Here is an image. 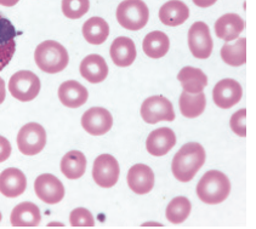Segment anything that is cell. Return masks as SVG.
Returning a JSON list of instances; mask_svg holds the SVG:
<instances>
[{"instance_id": "1", "label": "cell", "mask_w": 256, "mask_h": 229, "mask_svg": "<svg viewBox=\"0 0 256 229\" xmlns=\"http://www.w3.org/2000/svg\"><path fill=\"white\" fill-rule=\"evenodd\" d=\"M206 163V151L199 143L190 142L175 154L172 170L174 176L180 182H190Z\"/></svg>"}, {"instance_id": "2", "label": "cell", "mask_w": 256, "mask_h": 229, "mask_svg": "<svg viewBox=\"0 0 256 229\" xmlns=\"http://www.w3.org/2000/svg\"><path fill=\"white\" fill-rule=\"evenodd\" d=\"M231 192L228 177L218 170L208 171L197 185V195L203 203L220 204L227 199Z\"/></svg>"}, {"instance_id": "3", "label": "cell", "mask_w": 256, "mask_h": 229, "mask_svg": "<svg viewBox=\"0 0 256 229\" xmlns=\"http://www.w3.org/2000/svg\"><path fill=\"white\" fill-rule=\"evenodd\" d=\"M34 59L42 72L56 74L68 66L70 56L64 45L55 40H45L36 46Z\"/></svg>"}, {"instance_id": "4", "label": "cell", "mask_w": 256, "mask_h": 229, "mask_svg": "<svg viewBox=\"0 0 256 229\" xmlns=\"http://www.w3.org/2000/svg\"><path fill=\"white\" fill-rule=\"evenodd\" d=\"M148 18V7L142 0H124L116 7V21L125 29L140 30Z\"/></svg>"}, {"instance_id": "5", "label": "cell", "mask_w": 256, "mask_h": 229, "mask_svg": "<svg viewBox=\"0 0 256 229\" xmlns=\"http://www.w3.org/2000/svg\"><path fill=\"white\" fill-rule=\"evenodd\" d=\"M8 90L12 97L22 102L34 100L40 91V80L30 70H20L10 78Z\"/></svg>"}, {"instance_id": "6", "label": "cell", "mask_w": 256, "mask_h": 229, "mask_svg": "<svg viewBox=\"0 0 256 229\" xmlns=\"http://www.w3.org/2000/svg\"><path fill=\"white\" fill-rule=\"evenodd\" d=\"M46 144V131L36 123L26 124L17 135V147L22 154L32 157L44 149Z\"/></svg>"}, {"instance_id": "7", "label": "cell", "mask_w": 256, "mask_h": 229, "mask_svg": "<svg viewBox=\"0 0 256 229\" xmlns=\"http://www.w3.org/2000/svg\"><path fill=\"white\" fill-rule=\"evenodd\" d=\"M141 117L147 124H157L159 121H174V107L164 96H152L144 100L141 106Z\"/></svg>"}, {"instance_id": "8", "label": "cell", "mask_w": 256, "mask_h": 229, "mask_svg": "<svg viewBox=\"0 0 256 229\" xmlns=\"http://www.w3.org/2000/svg\"><path fill=\"white\" fill-rule=\"evenodd\" d=\"M119 164L114 157L110 154H102L94 161L92 177L96 185L102 188H110L116 185L119 180Z\"/></svg>"}, {"instance_id": "9", "label": "cell", "mask_w": 256, "mask_h": 229, "mask_svg": "<svg viewBox=\"0 0 256 229\" xmlns=\"http://www.w3.org/2000/svg\"><path fill=\"white\" fill-rule=\"evenodd\" d=\"M188 46L196 58H209L212 52V39L210 29L204 22H196L190 25L188 30Z\"/></svg>"}, {"instance_id": "10", "label": "cell", "mask_w": 256, "mask_h": 229, "mask_svg": "<svg viewBox=\"0 0 256 229\" xmlns=\"http://www.w3.org/2000/svg\"><path fill=\"white\" fill-rule=\"evenodd\" d=\"M34 191L36 197L45 204H58L64 197V187L58 177L44 174L36 177L34 182Z\"/></svg>"}, {"instance_id": "11", "label": "cell", "mask_w": 256, "mask_h": 229, "mask_svg": "<svg viewBox=\"0 0 256 229\" xmlns=\"http://www.w3.org/2000/svg\"><path fill=\"white\" fill-rule=\"evenodd\" d=\"M113 125V117L102 107H92L82 117V126L88 134L102 136L107 134Z\"/></svg>"}, {"instance_id": "12", "label": "cell", "mask_w": 256, "mask_h": 229, "mask_svg": "<svg viewBox=\"0 0 256 229\" xmlns=\"http://www.w3.org/2000/svg\"><path fill=\"white\" fill-rule=\"evenodd\" d=\"M243 90L240 84L233 79H224L215 85L212 90V100L222 109L232 108L242 100Z\"/></svg>"}, {"instance_id": "13", "label": "cell", "mask_w": 256, "mask_h": 229, "mask_svg": "<svg viewBox=\"0 0 256 229\" xmlns=\"http://www.w3.org/2000/svg\"><path fill=\"white\" fill-rule=\"evenodd\" d=\"M17 34L10 19L0 13V72L10 63L15 53Z\"/></svg>"}, {"instance_id": "14", "label": "cell", "mask_w": 256, "mask_h": 229, "mask_svg": "<svg viewBox=\"0 0 256 229\" xmlns=\"http://www.w3.org/2000/svg\"><path fill=\"white\" fill-rule=\"evenodd\" d=\"M176 144L175 132L169 127H160L150 134L146 141L147 152L154 157H163Z\"/></svg>"}, {"instance_id": "15", "label": "cell", "mask_w": 256, "mask_h": 229, "mask_svg": "<svg viewBox=\"0 0 256 229\" xmlns=\"http://www.w3.org/2000/svg\"><path fill=\"white\" fill-rule=\"evenodd\" d=\"M128 185L136 194H147L154 187V174L150 166L144 164L134 165L128 172Z\"/></svg>"}, {"instance_id": "16", "label": "cell", "mask_w": 256, "mask_h": 229, "mask_svg": "<svg viewBox=\"0 0 256 229\" xmlns=\"http://www.w3.org/2000/svg\"><path fill=\"white\" fill-rule=\"evenodd\" d=\"M27 178L21 170L10 168L0 174V193L6 198H17L24 193Z\"/></svg>"}, {"instance_id": "17", "label": "cell", "mask_w": 256, "mask_h": 229, "mask_svg": "<svg viewBox=\"0 0 256 229\" xmlns=\"http://www.w3.org/2000/svg\"><path fill=\"white\" fill-rule=\"evenodd\" d=\"M89 93L84 85L76 80H68L58 87V98L64 106L68 108H78L85 104Z\"/></svg>"}, {"instance_id": "18", "label": "cell", "mask_w": 256, "mask_h": 229, "mask_svg": "<svg viewBox=\"0 0 256 229\" xmlns=\"http://www.w3.org/2000/svg\"><path fill=\"white\" fill-rule=\"evenodd\" d=\"M110 53L116 66L129 67L136 58L135 44L128 36H118L110 45Z\"/></svg>"}, {"instance_id": "19", "label": "cell", "mask_w": 256, "mask_h": 229, "mask_svg": "<svg viewBox=\"0 0 256 229\" xmlns=\"http://www.w3.org/2000/svg\"><path fill=\"white\" fill-rule=\"evenodd\" d=\"M244 27L246 24L240 15L226 13L215 22V33L218 38L230 42L240 36V34L244 30Z\"/></svg>"}, {"instance_id": "20", "label": "cell", "mask_w": 256, "mask_h": 229, "mask_svg": "<svg viewBox=\"0 0 256 229\" xmlns=\"http://www.w3.org/2000/svg\"><path fill=\"white\" fill-rule=\"evenodd\" d=\"M80 74L91 84L102 83L108 75V66L102 56L92 55L86 56L80 63Z\"/></svg>"}, {"instance_id": "21", "label": "cell", "mask_w": 256, "mask_h": 229, "mask_svg": "<svg viewBox=\"0 0 256 229\" xmlns=\"http://www.w3.org/2000/svg\"><path fill=\"white\" fill-rule=\"evenodd\" d=\"M188 17L190 8L180 0H170L159 10V19L162 23L169 27L181 25L188 19Z\"/></svg>"}, {"instance_id": "22", "label": "cell", "mask_w": 256, "mask_h": 229, "mask_svg": "<svg viewBox=\"0 0 256 229\" xmlns=\"http://www.w3.org/2000/svg\"><path fill=\"white\" fill-rule=\"evenodd\" d=\"M40 221V210L33 203L18 204L11 212V225L14 227H36Z\"/></svg>"}, {"instance_id": "23", "label": "cell", "mask_w": 256, "mask_h": 229, "mask_svg": "<svg viewBox=\"0 0 256 229\" xmlns=\"http://www.w3.org/2000/svg\"><path fill=\"white\" fill-rule=\"evenodd\" d=\"M144 52L150 58H162L170 49V40L166 33L154 30L146 35L142 42Z\"/></svg>"}, {"instance_id": "24", "label": "cell", "mask_w": 256, "mask_h": 229, "mask_svg": "<svg viewBox=\"0 0 256 229\" xmlns=\"http://www.w3.org/2000/svg\"><path fill=\"white\" fill-rule=\"evenodd\" d=\"M184 91L188 93H200L208 85L206 75L198 68L184 67L178 74Z\"/></svg>"}, {"instance_id": "25", "label": "cell", "mask_w": 256, "mask_h": 229, "mask_svg": "<svg viewBox=\"0 0 256 229\" xmlns=\"http://www.w3.org/2000/svg\"><path fill=\"white\" fill-rule=\"evenodd\" d=\"M86 158L82 152H68L61 160V171L70 180H78L85 174Z\"/></svg>"}, {"instance_id": "26", "label": "cell", "mask_w": 256, "mask_h": 229, "mask_svg": "<svg viewBox=\"0 0 256 229\" xmlns=\"http://www.w3.org/2000/svg\"><path fill=\"white\" fill-rule=\"evenodd\" d=\"M83 35L89 44H104L110 35V25L101 17H91L83 24Z\"/></svg>"}, {"instance_id": "27", "label": "cell", "mask_w": 256, "mask_h": 229, "mask_svg": "<svg viewBox=\"0 0 256 229\" xmlns=\"http://www.w3.org/2000/svg\"><path fill=\"white\" fill-rule=\"evenodd\" d=\"M180 110L186 118H197L204 112L206 106V95L200 93H188L184 91L180 96Z\"/></svg>"}, {"instance_id": "28", "label": "cell", "mask_w": 256, "mask_h": 229, "mask_svg": "<svg viewBox=\"0 0 256 229\" xmlns=\"http://www.w3.org/2000/svg\"><path fill=\"white\" fill-rule=\"evenodd\" d=\"M221 57L228 66H243L246 62V39L237 38L234 44L226 42L221 49Z\"/></svg>"}, {"instance_id": "29", "label": "cell", "mask_w": 256, "mask_h": 229, "mask_svg": "<svg viewBox=\"0 0 256 229\" xmlns=\"http://www.w3.org/2000/svg\"><path fill=\"white\" fill-rule=\"evenodd\" d=\"M190 202L184 197H178L170 202L166 208V219L174 225H180L190 214Z\"/></svg>"}, {"instance_id": "30", "label": "cell", "mask_w": 256, "mask_h": 229, "mask_svg": "<svg viewBox=\"0 0 256 229\" xmlns=\"http://www.w3.org/2000/svg\"><path fill=\"white\" fill-rule=\"evenodd\" d=\"M62 12L70 19H78L89 11V0H62Z\"/></svg>"}, {"instance_id": "31", "label": "cell", "mask_w": 256, "mask_h": 229, "mask_svg": "<svg viewBox=\"0 0 256 229\" xmlns=\"http://www.w3.org/2000/svg\"><path fill=\"white\" fill-rule=\"evenodd\" d=\"M70 223L72 227H94L95 220L88 209L78 208L70 212Z\"/></svg>"}, {"instance_id": "32", "label": "cell", "mask_w": 256, "mask_h": 229, "mask_svg": "<svg viewBox=\"0 0 256 229\" xmlns=\"http://www.w3.org/2000/svg\"><path fill=\"white\" fill-rule=\"evenodd\" d=\"M232 131L240 137L246 136V109H240L232 115L230 120Z\"/></svg>"}, {"instance_id": "33", "label": "cell", "mask_w": 256, "mask_h": 229, "mask_svg": "<svg viewBox=\"0 0 256 229\" xmlns=\"http://www.w3.org/2000/svg\"><path fill=\"white\" fill-rule=\"evenodd\" d=\"M11 154V144L5 137L0 136V163L8 160Z\"/></svg>"}, {"instance_id": "34", "label": "cell", "mask_w": 256, "mask_h": 229, "mask_svg": "<svg viewBox=\"0 0 256 229\" xmlns=\"http://www.w3.org/2000/svg\"><path fill=\"white\" fill-rule=\"evenodd\" d=\"M192 1L199 7H209L214 5L218 0H192Z\"/></svg>"}, {"instance_id": "35", "label": "cell", "mask_w": 256, "mask_h": 229, "mask_svg": "<svg viewBox=\"0 0 256 229\" xmlns=\"http://www.w3.org/2000/svg\"><path fill=\"white\" fill-rule=\"evenodd\" d=\"M5 100V81L0 78V104Z\"/></svg>"}, {"instance_id": "36", "label": "cell", "mask_w": 256, "mask_h": 229, "mask_svg": "<svg viewBox=\"0 0 256 229\" xmlns=\"http://www.w3.org/2000/svg\"><path fill=\"white\" fill-rule=\"evenodd\" d=\"M18 1H20V0H0V5H2V6H6V7H10V6H15V5Z\"/></svg>"}, {"instance_id": "37", "label": "cell", "mask_w": 256, "mask_h": 229, "mask_svg": "<svg viewBox=\"0 0 256 229\" xmlns=\"http://www.w3.org/2000/svg\"><path fill=\"white\" fill-rule=\"evenodd\" d=\"M0 221H2V212H0Z\"/></svg>"}]
</instances>
